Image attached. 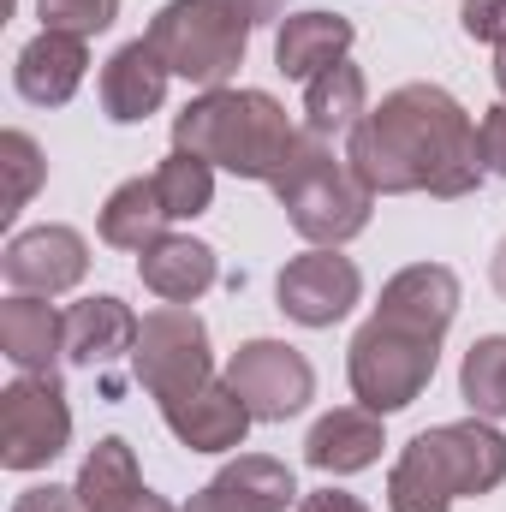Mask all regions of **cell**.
<instances>
[{"label": "cell", "instance_id": "6da1fadb", "mask_svg": "<svg viewBox=\"0 0 506 512\" xmlns=\"http://www.w3.org/2000/svg\"><path fill=\"white\" fill-rule=\"evenodd\" d=\"M346 155L376 197H465L483 179L477 126L441 84H405L381 96V108H370L352 131Z\"/></svg>", "mask_w": 506, "mask_h": 512}, {"label": "cell", "instance_id": "7a4b0ae2", "mask_svg": "<svg viewBox=\"0 0 506 512\" xmlns=\"http://www.w3.org/2000/svg\"><path fill=\"white\" fill-rule=\"evenodd\" d=\"M292 143L298 131L268 90H203L197 102H185V114H173V149H191L209 167L262 185H274Z\"/></svg>", "mask_w": 506, "mask_h": 512}, {"label": "cell", "instance_id": "3957f363", "mask_svg": "<svg viewBox=\"0 0 506 512\" xmlns=\"http://www.w3.org/2000/svg\"><path fill=\"white\" fill-rule=\"evenodd\" d=\"M506 483V435L489 429L483 417L423 429L393 477H387V507L393 512H453L465 495H489Z\"/></svg>", "mask_w": 506, "mask_h": 512}, {"label": "cell", "instance_id": "277c9868", "mask_svg": "<svg viewBox=\"0 0 506 512\" xmlns=\"http://www.w3.org/2000/svg\"><path fill=\"white\" fill-rule=\"evenodd\" d=\"M280 6L286 0H167L149 24V42L173 78L227 90V78L245 66L251 30L262 18H274Z\"/></svg>", "mask_w": 506, "mask_h": 512}, {"label": "cell", "instance_id": "5b68a950", "mask_svg": "<svg viewBox=\"0 0 506 512\" xmlns=\"http://www.w3.org/2000/svg\"><path fill=\"white\" fill-rule=\"evenodd\" d=\"M274 197H280L286 221L310 245H328V251L358 239L370 227V209H376V191L358 179L352 155H334V143L316 131H298L286 167L274 173Z\"/></svg>", "mask_w": 506, "mask_h": 512}, {"label": "cell", "instance_id": "8992f818", "mask_svg": "<svg viewBox=\"0 0 506 512\" xmlns=\"http://www.w3.org/2000/svg\"><path fill=\"white\" fill-rule=\"evenodd\" d=\"M435 358H441V340H423V334H411V328H393V322L370 316V322L358 328V340H352L346 376H352V393H358L376 417H387V411H405V405L429 387Z\"/></svg>", "mask_w": 506, "mask_h": 512}, {"label": "cell", "instance_id": "52a82bcc", "mask_svg": "<svg viewBox=\"0 0 506 512\" xmlns=\"http://www.w3.org/2000/svg\"><path fill=\"white\" fill-rule=\"evenodd\" d=\"M137 382L149 387L161 405L191 393V387L215 382V358H209V328L191 304H161L143 316L137 328V352H131Z\"/></svg>", "mask_w": 506, "mask_h": 512}, {"label": "cell", "instance_id": "ba28073f", "mask_svg": "<svg viewBox=\"0 0 506 512\" xmlns=\"http://www.w3.org/2000/svg\"><path fill=\"white\" fill-rule=\"evenodd\" d=\"M72 441V411L60 376H18L0 393V465L6 471H42Z\"/></svg>", "mask_w": 506, "mask_h": 512}, {"label": "cell", "instance_id": "9c48e42d", "mask_svg": "<svg viewBox=\"0 0 506 512\" xmlns=\"http://www.w3.org/2000/svg\"><path fill=\"white\" fill-rule=\"evenodd\" d=\"M227 387L251 405L256 423H286L310 405L316 370L304 352H292L286 340H245L227 364Z\"/></svg>", "mask_w": 506, "mask_h": 512}, {"label": "cell", "instance_id": "30bf717a", "mask_svg": "<svg viewBox=\"0 0 506 512\" xmlns=\"http://www.w3.org/2000/svg\"><path fill=\"white\" fill-rule=\"evenodd\" d=\"M358 292H364L358 262L340 256V251H328V245H316L310 256H292V262L280 268V286H274L280 310H286L292 322H304V328H334V322L358 304Z\"/></svg>", "mask_w": 506, "mask_h": 512}, {"label": "cell", "instance_id": "8fae6325", "mask_svg": "<svg viewBox=\"0 0 506 512\" xmlns=\"http://www.w3.org/2000/svg\"><path fill=\"white\" fill-rule=\"evenodd\" d=\"M0 274H6L12 292L54 298V292H72V286L90 274V245H84V233H72V227H30V233H18V239L6 245Z\"/></svg>", "mask_w": 506, "mask_h": 512}, {"label": "cell", "instance_id": "7c38bea8", "mask_svg": "<svg viewBox=\"0 0 506 512\" xmlns=\"http://www.w3.org/2000/svg\"><path fill=\"white\" fill-rule=\"evenodd\" d=\"M381 322L393 328H411L423 340H441L459 316V274L441 268V262H411L399 268L387 286H381V304H376Z\"/></svg>", "mask_w": 506, "mask_h": 512}, {"label": "cell", "instance_id": "4fadbf2b", "mask_svg": "<svg viewBox=\"0 0 506 512\" xmlns=\"http://www.w3.org/2000/svg\"><path fill=\"white\" fill-rule=\"evenodd\" d=\"M161 417L179 435V447H191V453H233V447H245V429L256 423L251 405L227 382H203L179 399H167Z\"/></svg>", "mask_w": 506, "mask_h": 512}, {"label": "cell", "instance_id": "5bb4252c", "mask_svg": "<svg viewBox=\"0 0 506 512\" xmlns=\"http://www.w3.org/2000/svg\"><path fill=\"white\" fill-rule=\"evenodd\" d=\"M298 495L292 471L268 453H239L227 471H215L185 512H286Z\"/></svg>", "mask_w": 506, "mask_h": 512}, {"label": "cell", "instance_id": "9a60e30c", "mask_svg": "<svg viewBox=\"0 0 506 512\" xmlns=\"http://www.w3.org/2000/svg\"><path fill=\"white\" fill-rule=\"evenodd\" d=\"M78 501H84V512H173L137 477V453L120 435H108V441L90 447V459L78 471Z\"/></svg>", "mask_w": 506, "mask_h": 512}, {"label": "cell", "instance_id": "2e32d148", "mask_svg": "<svg viewBox=\"0 0 506 512\" xmlns=\"http://www.w3.org/2000/svg\"><path fill=\"white\" fill-rule=\"evenodd\" d=\"M167 60L155 54V42L149 36H137L126 42L108 66H102V108H108V120L114 126H137V120H149L155 108H161V96H167Z\"/></svg>", "mask_w": 506, "mask_h": 512}, {"label": "cell", "instance_id": "e0dca14e", "mask_svg": "<svg viewBox=\"0 0 506 512\" xmlns=\"http://www.w3.org/2000/svg\"><path fill=\"white\" fill-rule=\"evenodd\" d=\"M0 352L24 370V376H54L66 358V316H54V304L12 292L0 304Z\"/></svg>", "mask_w": 506, "mask_h": 512}, {"label": "cell", "instance_id": "ac0fdd59", "mask_svg": "<svg viewBox=\"0 0 506 512\" xmlns=\"http://www.w3.org/2000/svg\"><path fill=\"white\" fill-rule=\"evenodd\" d=\"M84 66H90L84 36L42 30V36L18 54L12 78H18V96H24V102H36V108H60V102H72V90L84 84Z\"/></svg>", "mask_w": 506, "mask_h": 512}, {"label": "cell", "instance_id": "d6986e66", "mask_svg": "<svg viewBox=\"0 0 506 512\" xmlns=\"http://www.w3.org/2000/svg\"><path fill=\"white\" fill-rule=\"evenodd\" d=\"M352 18H340V12H292V18H280V36H274V66L286 72V78H316V72H328V66H340L346 60V48H352Z\"/></svg>", "mask_w": 506, "mask_h": 512}, {"label": "cell", "instance_id": "ffe728a7", "mask_svg": "<svg viewBox=\"0 0 506 512\" xmlns=\"http://www.w3.org/2000/svg\"><path fill=\"white\" fill-rule=\"evenodd\" d=\"M137 274H143V286H149L155 298H167V304H197V298L221 280V262H215V251H209L203 239L167 233V239H155L149 251L137 256Z\"/></svg>", "mask_w": 506, "mask_h": 512}, {"label": "cell", "instance_id": "44dd1931", "mask_svg": "<svg viewBox=\"0 0 506 512\" xmlns=\"http://www.w3.org/2000/svg\"><path fill=\"white\" fill-rule=\"evenodd\" d=\"M304 459L328 477H352V471H370L381 459V417L370 405H340L328 411L310 441H304Z\"/></svg>", "mask_w": 506, "mask_h": 512}, {"label": "cell", "instance_id": "7402d4cb", "mask_svg": "<svg viewBox=\"0 0 506 512\" xmlns=\"http://www.w3.org/2000/svg\"><path fill=\"white\" fill-rule=\"evenodd\" d=\"M137 316H131V304L120 298H84V304H72L66 310V358L72 364H84V370H108L120 352H137Z\"/></svg>", "mask_w": 506, "mask_h": 512}, {"label": "cell", "instance_id": "603a6c76", "mask_svg": "<svg viewBox=\"0 0 506 512\" xmlns=\"http://www.w3.org/2000/svg\"><path fill=\"white\" fill-rule=\"evenodd\" d=\"M364 114H370V84H364V72L352 60H340V66H328V72H316L304 84V131L352 137L364 126Z\"/></svg>", "mask_w": 506, "mask_h": 512}, {"label": "cell", "instance_id": "cb8c5ba5", "mask_svg": "<svg viewBox=\"0 0 506 512\" xmlns=\"http://www.w3.org/2000/svg\"><path fill=\"white\" fill-rule=\"evenodd\" d=\"M167 203H161V185H155V173L149 179H126L108 203H102V239L114 245V251H149L155 239H167Z\"/></svg>", "mask_w": 506, "mask_h": 512}, {"label": "cell", "instance_id": "d4e9b609", "mask_svg": "<svg viewBox=\"0 0 506 512\" xmlns=\"http://www.w3.org/2000/svg\"><path fill=\"white\" fill-rule=\"evenodd\" d=\"M155 185H161V203L173 221H197L209 203H215V167L191 149H173L161 167H155Z\"/></svg>", "mask_w": 506, "mask_h": 512}, {"label": "cell", "instance_id": "484cf974", "mask_svg": "<svg viewBox=\"0 0 506 512\" xmlns=\"http://www.w3.org/2000/svg\"><path fill=\"white\" fill-rule=\"evenodd\" d=\"M459 393L477 417H506V334H489L465 352Z\"/></svg>", "mask_w": 506, "mask_h": 512}, {"label": "cell", "instance_id": "4316f807", "mask_svg": "<svg viewBox=\"0 0 506 512\" xmlns=\"http://www.w3.org/2000/svg\"><path fill=\"white\" fill-rule=\"evenodd\" d=\"M0 167H6V221L36 197V185L48 179V161H42V149H36V137L30 131H6L0 137Z\"/></svg>", "mask_w": 506, "mask_h": 512}, {"label": "cell", "instance_id": "83f0119b", "mask_svg": "<svg viewBox=\"0 0 506 512\" xmlns=\"http://www.w3.org/2000/svg\"><path fill=\"white\" fill-rule=\"evenodd\" d=\"M42 6V30H66V36H96L120 18V0H36Z\"/></svg>", "mask_w": 506, "mask_h": 512}, {"label": "cell", "instance_id": "f1b7e54d", "mask_svg": "<svg viewBox=\"0 0 506 512\" xmlns=\"http://www.w3.org/2000/svg\"><path fill=\"white\" fill-rule=\"evenodd\" d=\"M459 24H465V36H477V42H495V48H506V0H465Z\"/></svg>", "mask_w": 506, "mask_h": 512}, {"label": "cell", "instance_id": "f546056e", "mask_svg": "<svg viewBox=\"0 0 506 512\" xmlns=\"http://www.w3.org/2000/svg\"><path fill=\"white\" fill-rule=\"evenodd\" d=\"M477 155H483V173L506 179V102L477 120Z\"/></svg>", "mask_w": 506, "mask_h": 512}, {"label": "cell", "instance_id": "4dcf8cb0", "mask_svg": "<svg viewBox=\"0 0 506 512\" xmlns=\"http://www.w3.org/2000/svg\"><path fill=\"white\" fill-rule=\"evenodd\" d=\"M12 512H84V501H78V489H24L18 495V507Z\"/></svg>", "mask_w": 506, "mask_h": 512}, {"label": "cell", "instance_id": "1f68e13d", "mask_svg": "<svg viewBox=\"0 0 506 512\" xmlns=\"http://www.w3.org/2000/svg\"><path fill=\"white\" fill-rule=\"evenodd\" d=\"M298 512H370L358 495H346V489H316V495H304Z\"/></svg>", "mask_w": 506, "mask_h": 512}, {"label": "cell", "instance_id": "d6a6232c", "mask_svg": "<svg viewBox=\"0 0 506 512\" xmlns=\"http://www.w3.org/2000/svg\"><path fill=\"white\" fill-rule=\"evenodd\" d=\"M489 274H495V292L506 298V239H501V251H495V268H489Z\"/></svg>", "mask_w": 506, "mask_h": 512}, {"label": "cell", "instance_id": "836d02e7", "mask_svg": "<svg viewBox=\"0 0 506 512\" xmlns=\"http://www.w3.org/2000/svg\"><path fill=\"white\" fill-rule=\"evenodd\" d=\"M495 84H501V96H506V48L495 54Z\"/></svg>", "mask_w": 506, "mask_h": 512}]
</instances>
